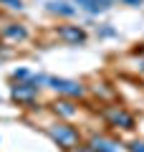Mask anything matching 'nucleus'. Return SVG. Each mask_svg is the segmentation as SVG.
Instances as JSON below:
<instances>
[{
	"mask_svg": "<svg viewBox=\"0 0 144 152\" xmlns=\"http://www.w3.org/2000/svg\"><path fill=\"white\" fill-rule=\"evenodd\" d=\"M51 86L56 91H63V94H71V96H79L81 94V86L76 81H66V79H51Z\"/></svg>",
	"mask_w": 144,
	"mask_h": 152,
	"instance_id": "f257e3e1",
	"label": "nucleus"
},
{
	"mask_svg": "<svg viewBox=\"0 0 144 152\" xmlns=\"http://www.w3.org/2000/svg\"><path fill=\"white\" fill-rule=\"evenodd\" d=\"M51 134H53L61 145H73V142H76V132L73 129H66V127H58V129H53Z\"/></svg>",
	"mask_w": 144,
	"mask_h": 152,
	"instance_id": "f03ea898",
	"label": "nucleus"
},
{
	"mask_svg": "<svg viewBox=\"0 0 144 152\" xmlns=\"http://www.w3.org/2000/svg\"><path fill=\"white\" fill-rule=\"evenodd\" d=\"M61 38H63V41H71V43H81V41H84V31H79V28H61Z\"/></svg>",
	"mask_w": 144,
	"mask_h": 152,
	"instance_id": "7ed1b4c3",
	"label": "nucleus"
},
{
	"mask_svg": "<svg viewBox=\"0 0 144 152\" xmlns=\"http://www.w3.org/2000/svg\"><path fill=\"white\" fill-rule=\"evenodd\" d=\"M81 5H84L86 10H91V13H99V10H106V8L111 5V0H84Z\"/></svg>",
	"mask_w": 144,
	"mask_h": 152,
	"instance_id": "20e7f679",
	"label": "nucleus"
},
{
	"mask_svg": "<svg viewBox=\"0 0 144 152\" xmlns=\"http://www.w3.org/2000/svg\"><path fill=\"white\" fill-rule=\"evenodd\" d=\"M13 94H15V99H31L33 94H36V86L23 84V86H15V89H13Z\"/></svg>",
	"mask_w": 144,
	"mask_h": 152,
	"instance_id": "39448f33",
	"label": "nucleus"
},
{
	"mask_svg": "<svg viewBox=\"0 0 144 152\" xmlns=\"http://www.w3.org/2000/svg\"><path fill=\"white\" fill-rule=\"evenodd\" d=\"M94 150L96 152H119L116 145H111V142H106V140H96L94 142Z\"/></svg>",
	"mask_w": 144,
	"mask_h": 152,
	"instance_id": "423d86ee",
	"label": "nucleus"
},
{
	"mask_svg": "<svg viewBox=\"0 0 144 152\" xmlns=\"http://www.w3.org/2000/svg\"><path fill=\"white\" fill-rule=\"evenodd\" d=\"M51 10L53 13H61V15H73V8H66V3H51Z\"/></svg>",
	"mask_w": 144,
	"mask_h": 152,
	"instance_id": "0eeeda50",
	"label": "nucleus"
},
{
	"mask_svg": "<svg viewBox=\"0 0 144 152\" xmlns=\"http://www.w3.org/2000/svg\"><path fill=\"white\" fill-rule=\"evenodd\" d=\"M111 119L116 122V124H124V127H132V117H129V114H124V112H116V114H111Z\"/></svg>",
	"mask_w": 144,
	"mask_h": 152,
	"instance_id": "6e6552de",
	"label": "nucleus"
},
{
	"mask_svg": "<svg viewBox=\"0 0 144 152\" xmlns=\"http://www.w3.org/2000/svg\"><path fill=\"white\" fill-rule=\"evenodd\" d=\"M8 36L10 38H25V31L23 28H8Z\"/></svg>",
	"mask_w": 144,
	"mask_h": 152,
	"instance_id": "1a4fd4ad",
	"label": "nucleus"
},
{
	"mask_svg": "<svg viewBox=\"0 0 144 152\" xmlns=\"http://www.w3.org/2000/svg\"><path fill=\"white\" fill-rule=\"evenodd\" d=\"M56 109H61V112H63L66 117H71V114H73V107H71L68 102H63V104H58V107H56Z\"/></svg>",
	"mask_w": 144,
	"mask_h": 152,
	"instance_id": "9d476101",
	"label": "nucleus"
},
{
	"mask_svg": "<svg viewBox=\"0 0 144 152\" xmlns=\"http://www.w3.org/2000/svg\"><path fill=\"white\" fill-rule=\"evenodd\" d=\"M132 152H144V142H134V145H132Z\"/></svg>",
	"mask_w": 144,
	"mask_h": 152,
	"instance_id": "9b49d317",
	"label": "nucleus"
},
{
	"mask_svg": "<svg viewBox=\"0 0 144 152\" xmlns=\"http://www.w3.org/2000/svg\"><path fill=\"white\" fill-rule=\"evenodd\" d=\"M0 3H8V5H10V8H20V5H23L20 0H0Z\"/></svg>",
	"mask_w": 144,
	"mask_h": 152,
	"instance_id": "f8f14e48",
	"label": "nucleus"
},
{
	"mask_svg": "<svg viewBox=\"0 0 144 152\" xmlns=\"http://www.w3.org/2000/svg\"><path fill=\"white\" fill-rule=\"evenodd\" d=\"M127 3H132V5H139V3H142V0H127Z\"/></svg>",
	"mask_w": 144,
	"mask_h": 152,
	"instance_id": "ddd939ff",
	"label": "nucleus"
}]
</instances>
